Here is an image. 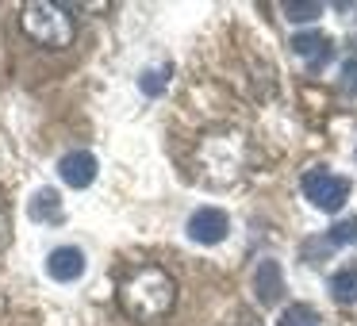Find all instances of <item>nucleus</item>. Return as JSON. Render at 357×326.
Instances as JSON below:
<instances>
[{
    "instance_id": "4",
    "label": "nucleus",
    "mask_w": 357,
    "mask_h": 326,
    "mask_svg": "<svg viewBox=\"0 0 357 326\" xmlns=\"http://www.w3.org/2000/svg\"><path fill=\"white\" fill-rule=\"evenodd\" d=\"M300 192H303V200L319 211H342V203L349 200L354 185H349L346 177H338V173H331V169H307L300 180Z\"/></svg>"
},
{
    "instance_id": "2",
    "label": "nucleus",
    "mask_w": 357,
    "mask_h": 326,
    "mask_svg": "<svg viewBox=\"0 0 357 326\" xmlns=\"http://www.w3.org/2000/svg\"><path fill=\"white\" fill-rule=\"evenodd\" d=\"M119 307L135 318V323H154V318L169 315L177 303V280L162 269V265H135L123 280H119Z\"/></svg>"
},
{
    "instance_id": "3",
    "label": "nucleus",
    "mask_w": 357,
    "mask_h": 326,
    "mask_svg": "<svg viewBox=\"0 0 357 326\" xmlns=\"http://www.w3.org/2000/svg\"><path fill=\"white\" fill-rule=\"evenodd\" d=\"M20 24H24L27 39L47 47V50L70 47L73 35H77V24H73L70 8H66V4H50V0H31V4H24Z\"/></svg>"
},
{
    "instance_id": "16",
    "label": "nucleus",
    "mask_w": 357,
    "mask_h": 326,
    "mask_svg": "<svg viewBox=\"0 0 357 326\" xmlns=\"http://www.w3.org/2000/svg\"><path fill=\"white\" fill-rule=\"evenodd\" d=\"M165 73H169V65H162V70H146V73H142V81H139V85H142V93H146V96H158V93H162V88H165Z\"/></svg>"
},
{
    "instance_id": "7",
    "label": "nucleus",
    "mask_w": 357,
    "mask_h": 326,
    "mask_svg": "<svg viewBox=\"0 0 357 326\" xmlns=\"http://www.w3.org/2000/svg\"><path fill=\"white\" fill-rule=\"evenodd\" d=\"M96 169H100V165H96V157L89 154V150H70V154L58 162V173H62V180L70 188H89L96 180Z\"/></svg>"
},
{
    "instance_id": "17",
    "label": "nucleus",
    "mask_w": 357,
    "mask_h": 326,
    "mask_svg": "<svg viewBox=\"0 0 357 326\" xmlns=\"http://www.w3.org/2000/svg\"><path fill=\"white\" fill-rule=\"evenodd\" d=\"M4 242H8V219L0 215V246H4Z\"/></svg>"
},
{
    "instance_id": "15",
    "label": "nucleus",
    "mask_w": 357,
    "mask_h": 326,
    "mask_svg": "<svg viewBox=\"0 0 357 326\" xmlns=\"http://www.w3.org/2000/svg\"><path fill=\"white\" fill-rule=\"evenodd\" d=\"M338 85H342V93L357 96V54H349L346 62H342V77H338Z\"/></svg>"
},
{
    "instance_id": "6",
    "label": "nucleus",
    "mask_w": 357,
    "mask_h": 326,
    "mask_svg": "<svg viewBox=\"0 0 357 326\" xmlns=\"http://www.w3.org/2000/svg\"><path fill=\"white\" fill-rule=\"evenodd\" d=\"M288 47H292V54L300 58L311 73L326 70V62L334 58V42L326 39L323 31H300V35H292V42H288Z\"/></svg>"
},
{
    "instance_id": "14",
    "label": "nucleus",
    "mask_w": 357,
    "mask_h": 326,
    "mask_svg": "<svg viewBox=\"0 0 357 326\" xmlns=\"http://www.w3.org/2000/svg\"><path fill=\"white\" fill-rule=\"evenodd\" d=\"M326 242H331V246H357V215L338 219V223L331 226V234H326Z\"/></svg>"
},
{
    "instance_id": "1",
    "label": "nucleus",
    "mask_w": 357,
    "mask_h": 326,
    "mask_svg": "<svg viewBox=\"0 0 357 326\" xmlns=\"http://www.w3.org/2000/svg\"><path fill=\"white\" fill-rule=\"evenodd\" d=\"M254 162V150L250 139L234 127H215V131H204L192 146V177L204 188H231L238 185L250 173Z\"/></svg>"
},
{
    "instance_id": "5",
    "label": "nucleus",
    "mask_w": 357,
    "mask_h": 326,
    "mask_svg": "<svg viewBox=\"0 0 357 326\" xmlns=\"http://www.w3.org/2000/svg\"><path fill=\"white\" fill-rule=\"evenodd\" d=\"M227 231H231V219H227V211H219V208H196L192 215H188V238L200 242V246L223 242Z\"/></svg>"
},
{
    "instance_id": "12",
    "label": "nucleus",
    "mask_w": 357,
    "mask_h": 326,
    "mask_svg": "<svg viewBox=\"0 0 357 326\" xmlns=\"http://www.w3.org/2000/svg\"><path fill=\"white\" fill-rule=\"evenodd\" d=\"M280 12H284V20H292V24H311V20L323 16V4H319V0H284Z\"/></svg>"
},
{
    "instance_id": "8",
    "label": "nucleus",
    "mask_w": 357,
    "mask_h": 326,
    "mask_svg": "<svg viewBox=\"0 0 357 326\" xmlns=\"http://www.w3.org/2000/svg\"><path fill=\"white\" fill-rule=\"evenodd\" d=\"M254 292H257V303H265V307H273V303L284 295V272H280L277 261L265 257V261L254 269Z\"/></svg>"
},
{
    "instance_id": "11",
    "label": "nucleus",
    "mask_w": 357,
    "mask_h": 326,
    "mask_svg": "<svg viewBox=\"0 0 357 326\" xmlns=\"http://www.w3.org/2000/svg\"><path fill=\"white\" fill-rule=\"evenodd\" d=\"M331 295L338 303H357V265H346V269H338L331 277Z\"/></svg>"
},
{
    "instance_id": "10",
    "label": "nucleus",
    "mask_w": 357,
    "mask_h": 326,
    "mask_svg": "<svg viewBox=\"0 0 357 326\" xmlns=\"http://www.w3.org/2000/svg\"><path fill=\"white\" fill-rule=\"evenodd\" d=\"M27 215L35 219V223H62L66 211H62V196L54 192V188H39V192L31 196V203H27Z\"/></svg>"
},
{
    "instance_id": "13",
    "label": "nucleus",
    "mask_w": 357,
    "mask_h": 326,
    "mask_svg": "<svg viewBox=\"0 0 357 326\" xmlns=\"http://www.w3.org/2000/svg\"><path fill=\"white\" fill-rule=\"evenodd\" d=\"M277 326H319V311L307 307V303H288V307L280 311Z\"/></svg>"
},
{
    "instance_id": "9",
    "label": "nucleus",
    "mask_w": 357,
    "mask_h": 326,
    "mask_svg": "<svg viewBox=\"0 0 357 326\" xmlns=\"http://www.w3.org/2000/svg\"><path fill=\"white\" fill-rule=\"evenodd\" d=\"M47 272L54 280H62V284H70V280H77L81 272H85V254H81L77 246H58L54 254L47 257Z\"/></svg>"
}]
</instances>
